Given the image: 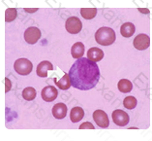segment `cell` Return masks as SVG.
I'll list each match as a JSON object with an SVG mask.
<instances>
[{
	"instance_id": "7c38bea8",
	"label": "cell",
	"mask_w": 152,
	"mask_h": 141,
	"mask_svg": "<svg viewBox=\"0 0 152 141\" xmlns=\"http://www.w3.org/2000/svg\"><path fill=\"white\" fill-rule=\"evenodd\" d=\"M87 58L88 59H90L91 61L98 62L104 58V52L101 49H99V48L92 47L91 49H89L87 52Z\"/></svg>"
},
{
	"instance_id": "d6986e66",
	"label": "cell",
	"mask_w": 152,
	"mask_h": 141,
	"mask_svg": "<svg viewBox=\"0 0 152 141\" xmlns=\"http://www.w3.org/2000/svg\"><path fill=\"white\" fill-rule=\"evenodd\" d=\"M36 94H37V92L35 91V89H33L31 87L25 88L23 91V97L25 100H27V101H31V100L35 99Z\"/></svg>"
},
{
	"instance_id": "44dd1931",
	"label": "cell",
	"mask_w": 152,
	"mask_h": 141,
	"mask_svg": "<svg viewBox=\"0 0 152 141\" xmlns=\"http://www.w3.org/2000/svg\"><path fill=\"white\" fill-rule=\"evenodd\" d=\"M124 107L127 109H134L137 106V99L134 97V96H127V97L124 98L123 101Z\"/></svg>"
},
{
	"instance_id": "2e32d148",
	"label": "cell",
	"mask_w": 152,
	"mask_h": 141,
	"mask_svg": "<svg viewBox=\"0 0 152 141\" xmlns=\"http://www.w3.org/2000/svg\"><path fill=\"white\" fill-rule=\"evenodd\" d=\"M55 84H56V86H57L59 89H60V90H63V91L68 90V89L72 86L69 74H68V73H65V74H64V76H63L59 81H56V80H55Z\"/></svg>"
},
{
	"instance_id": "7402d4cb",
	"label": "cell",
	"mask_w": 152,
	"mask_h": 141,
	"mask_svg": "<svg viewBox=\"0 0 152 141\" xmlns=\"http://www.w3.org/2000/svg\"><path fill=\"white\" fill-rule=\"evenodd\" d=\"M85 128H89V129H94V125H92L89 122H86V123H83L80 125V129H85Z\"/></svg>"
},
{
	"instance_id": "ba28073f",
	"label": "cell",
	"mask_w": 152,
	"mask_h": 141,
	"mask_svg": "<svg viewBox=\"0 0 152 141\" xmlns=\"http://www.w3.org/2000/svg\"><path fill=\"white\" fill-rule=\"evenodd\" d=\"M93 119L95 123L97 124L100 128H107L110 125V121L107 114L104 112L103 110H96L93 113Z\"/></svg>"
},
{
	"instance_id": "8fae6325",
	"label": "cell",
	"mask_w": 152,
	"mask_h": 141,
	"mask_svg": "<svg viewBox=\"0 0 152 141\" xmlns=\"http://www.w3.org/2000/svg\"><path fill=\"white\" fill-rule=\"evenodd\" d=\"M53 115L54 118L58 119V120L64 119L66 115H67V106L64 103H57V104H55L53 108Z\"/></svg>"
},
{
	"instance_id": "3957f363",
	"label": "cell",
	"mask_w": 152,
	"mask_h": 141,
	"mask_svg": "<svg viewBox=\"0 0 152 141\" xmlns=\"http://www.w3.org/2000/svg\"><path fill=\"white\" fill-rule=\"evenodd\" d=\"M15 71H17L20 75H28L33 69V64L27 58H18L15 61L14 64Z\"/></svg>"
},
{
	"instance_id": "9a60e30c",
	"label": "cell",
	"mask_w": 152,
	"mask_h": 141,
	"mask_svg": "<svg viewBox=\"0 0 152 141\" xmlns=\"http://www.w3.org/2000/svg\"><path fill=\"white\" fill-rule=\"evenodd\" d=\"M84 117V111L81 107H74L70 113V118L73 123H77Z\"/></svg>"
},
{
	"instance_id": "cb8c5ba5",
	"label": "cell",
	"mask_w": 152,
	"mask_h": 141,
	"mask_svg": "<svg viewBox=\"0 0 152 141\" xmlns=\"http://www.w3.org/2000/svg\"><path fill=\"white\" fill-rule=\"evenodd\" d=\"M26 12H30V13H33V12H36L37 9H33V10H30V9H25Z\"/></svg>"
},
{
	"instance_id": "4fadbf2b",
	"label": "cell",
	"mask_w": 152,
	"mask_h": 141,
	"mask_svg": "<svg viewBox=\"0 0 152 141\" xmlns=\"http://www.w3.org/2000/svg\"><path fill=\"white\" fill-rule=\"evenodd\" d=\"M71 54L74 58H80L84 55V45L81 42H77L72 46Z\"/></svg>"
},
{
	"instance_id": "603a6c76",
	"label": "cell",
	"mask_w": 152,
	"mask_h": 141,
	"mask_svg": "<svg viewBox=\"0 0 152 141\" xmlns=\"http://www.w3.org/2000/svg\"><path fill=\"white\" fill-rule=\"evenodd\" d=\"M5 85H6V89H5V92H8L11 90V87H12V83L8 78H5Z\"/></svg>"
},
{
	"instance_id": "5bb4252c",
	"label": "cell",
	"mask_w": 152,
	"mask_h": 141,
	"mask_svg": "<svg viewBox=\"0 0 152 141\" xmlns=\"http://www.w3.org/2000/svg\"><path fill=\"white\" fill-rule=\"evenodd\" d=\"M135 25L132 23H125L121 25L120 27V33L123 37H126V38H129L131 37L133 34L135 33Z\"/></svg>"
},
{
	"instance_id": "30bf717a",
	"label": "cell",
	"mask_w": 152,
	"mask_h": 141,
	"mask_svg": "<svg viewBox=\"0 0 152 141\" xmlns=\"http://www.w3.org/2000/svg\"><path fill=\"white\" fill-rule=\"evenodd\" d=\"M51 70H53V65L50 61H41L37 66V75L39 77H47L48 71H51Z\"/></svg>"
},
{
	"instance_id": "8992f818",
	"label": "cell",
	"mask_w": 152,
	"mask_h": 141,
	"mask_svg": "<svg viewBox=\"0 0 152 141\" xmlns=\"http://www.w3.org/2000/svg\"><path fill=\"white\" fill-rule=\"evenodd\" d=\"M41 38V31L38 27H29L24 32V40L28 44H35Z\"/></svg>"
},
{
	"instance_id": "9c48e42d",
	"label": "cell",
	"mask_w": 152,
	"mask_h": 141,
	"mask_svg": "<svg viewBox=\"0 0 152 141\" xmlns=\"http://www.w3.org/2000/svg\"><path fill=\"white\" fill-rule=\"evenodd\" d=\"M41 94H42V98L45 100L46 102H50V101H53V100L57 97L58 92L54 87L48 86L43 89Z\"/></svg>"
},
{
	"instance_id": "277c9868",
	"label": "cell",
	"mask_w": 152,
	"mask_h": 141,
	"mask_svg": "<svg viewBox=\"0 0 152 141\" xmlns=\"http://www.w3.org/2000/svg\"><path fill=\"white\" fill-rule=\"evenodd\" d=\"M65 27L66 30L69 33H71V34H77L79 32H80L81 28H83V24H81L79 18L71 17L66 21Z\"/></svg>"
},
{
	"instance_id": "ac0fdd59",
	"label": "cell",
	"mask_w": 152,
	"mask_h": 141,
	"mask_svg": "<svg viewBox=\"0 0 152 141\" xmlns=\"http://www.w3.org/2000/svg\"><path fill=\"white\" fill-rule=\"evenodd\" d=\"M97 14V9L95 8H83L80 10L81 17L85 20H92L96 17Z\"/></svg>"
},
{
	"instance_id": "6da1fadb",
	"label": "cell",
	"mask_w": 152,
	"mask_h": 141,
	"mask_svg": "<svg viewBox=\"0 0 152 141\" xmlns=\"http://www.w3.org/2000/svg\"><path fill=\"white\" fill-rule=\"evenodd\" d=\"M72 87L80 91L93 89L100 80L98 65L90 59L80 58L72 65L69 71Z\"/></svg>"
},
{
	"instance_id": "7a4b0ae2",
	"label": "cell",
	"mask_w": 152,
	"mask_h": 141,
	"mask_svg": "<svg viewBox=\"0 0 152 141\" xmlns=\"http://www.w3.org/2000/svg\"><path fill=\"white\" fill-rule=\"evenodd\" d=\"M115 32L113 28L110 27H101L95 33L96 42L102 46H110L115 41Z\"/></svg>"
},
{
	"instance_id": "5b68a950",
	"label": "cell",
	"mask_w": 152,
	"mask_h": 141,
	"mask_svg": "<svg viewBox=\"0 0 152 141\" xmlns=\"http://www.w3.org/2000/svg\"><path fill=\"white\" fill-rule=\"evenodd\" d=\"M113 123L116 125H119V127H124V125H127L130 119H129V115L123 110H114L113 114H112Z\"/></svg>"
},
{
	"instance_id": "52a82bcc",
	"label": "cell",
	"mask_w": 152,
	"mask_h": 141,
	"mask_svg": "<svg viewBox=\"0 0 152 141\" xmlns=\"http://www.w3.org/2000/svg\"><path fill=\"white\" fill-rule=\"evenodd\" d=\"M134 47L139 51L146 50L150 46V38L146 34H139L134 39Z\"/></svg>"
},
{
	"instance_id": "e0dca14e",
	"label": "cell",
	"mask_w": 152,
	"mask_h": 141,
	"mask_svg": "<svg viewBox=\"0 0 152 141\" xmlns=\"http://www.w3.org/2000/svg\"><path fill=\"white\" fill-rule=\"evenodd\" d=\"M117 87H118V90H119L121 92H125V94H126V92H130L132 91L133 85L129 80L121 79L119 82H118Z\"/></svg>"
},
{
	"instance_id": "ffe728a7",
	"label": "cell",
	"mask_w": 152,
	"mask_h": 141,
	"mask_svg": "<svg viewBox=\"0 0 152 141\" xmlns=\"http://www.w3.org/2000/svg\"><path fill=\"white\" fill-rule=\"evenodd\" d=\"M17 15H18L17 9H15V8L7 9L5 12V21L7 23H11V21H13L14 20H16Z\"/></svg>"
}]
</instances>
